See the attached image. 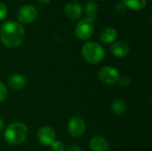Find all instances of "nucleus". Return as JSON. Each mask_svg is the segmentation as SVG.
<instances>
[{
  "label": "nucleus",
  "mask_w": 152,
  "mask_h": 151,
  "mask_svg": "<svg viewBox=\"0 0 152 151\" xmlns=\"http://www.w3.org/2000/svg\"><path fill=\"white\" fill-rule=\"evenodd\" d=\"M0 39L7 47H18L25 39V29L17 21H4L0 28Z\"/></svg>",
  "instance_id": "nucleus-1"
},
{
  "label": "nucleus",
  "mask_w": 152,
  "mask_h": 151,
  "mask_svg": "<svg viewBox=\"0 0 152 151\" xmlns=\"http://www.w3.org/2000/svg\"><path fill=\"white\" fill-rule=\"evenodd\" d=\"M28 135V127L21 123L10 125L4 132V140L11 145H19L22 143Z\"/></svg>",
  "instance_id": "nucleus-2"
},
{
  "label": "nucleus",
  "mask_w": 152,
  "mask_h": 151,
  "mask_svg": "<svg viewBox=\"0 0 152 151\" xmlns=\"http://www.w3.org/2000/svg\"><path fill=\"white\" fill-rule=\"evenodd\" d=\"M82 54L88 62L96 64L102 61L105 52L100 44L95 42H88L83 45Z\"/></svg>",
  "instance_id": "nucleus-3"
},
{
  "label": "nucleus",
  "mask_w": 152,
  "mask_h": 151,
  "mask_svg": "<svg viewBox=\"0 0 152 151\" xmlns=\"http://www.w3.org/2000/svg\"><path fill=\"white\" fill-rule=\"evenodd\" d=\"M94 30V21L88 18H84L77 23L75 28V34L79 39L85 40L89 38L93 35Z\"/></svg>",
  "instance_id": "nucleus-4"
},
{
  "label": "nucleus",
  "mask_w": 152,
  "mask_h": 151,
  "mask_svg": "<svg viewBox=\"0 0 152 151\" xmlns=\"http://www.w3.org/2000/svg\"><path fill=\"white\" fill-rule=\"evenodd\" d=\"M37 15V9L31 4H25L21 6L17 12V19L20 23L28 24L32 22Z\"/></svg>",
  "instance_id": "nucleus-5"
},
{
  "label": "nucleus",
  "mask_w": 152,
  "mask_h": 151,
  "mask_svg": "<svg viewBox=\"0 0 152 151\" xmlns=\"http://www.w3.org/2000/svg\"><path fill=\"white\" fill-rule=\"evenodd\" d=\"M99 77L103 83L108 85H113L118 82L120 76L117 69L110 66H105L99 70Z\"/></svg>",
  "instance_id": "nucleus-6"
},
{
  "label": "nucleus",
  "mask_w": 152,
  "mask_h": 151,
  "mask_svg": "<svg viewBox=\"0 0 152 151\" xmlns=\"http://www.w3.org/2000/svg\"><path fill=\"white\" fill-rule=\"evenodd\" d=\"M86 129V124L85 121L79 117H72L69 124H68V130L69 134L74 138L80 137Z\"/></svg>",
  "instance_id": "nucleus-7"
},
{
  "label": "nucleus",
  "mask_w": 152,
  "mask_h": 151,
  "mask_svg": "<svg viewBox=\"0 0 152 151\" xmlns=\"http://www.w3.org/2000/svg\"><path fill=\"white\" fill-rule=\"evenodd\" d=\"M37 138L41 144L49 146L52 145L55 141V133L49 126H43L38 130Z\"/></svg>",
  "instance_id": "nucleus-8"
},
{
  "label": "nucleus",
  "mask_w": 152,
  "mask_h": 151,
  "mask_svg": "<svg viewBox=\"0 0 152 151\" xmlns=\"http://www.w3.org/2000/svg\"><path fill=\"white\" fill-rule=\"evenodd\" d=\"M129 50H130L129 45L123 41H117L113 43L110 47V51L112 54L118 58L126 57L129 53Z\"/></svg>",
  "instance_id": "nucleus-9"
},
{
  "label": "nucleus",
  "mask_w": 152,
  "mask_h": 151,
  "mask_svg": "<svg viewBox=\"0 0 152 151\" xmlns=\"http://www.w3.org/2000/svg\"><path fill=\"white\" fill-rule=\"evenodd\" d=\"M64 12L69 18L75 20V19H78L82 15L83 9H82V6L78 3L70 2L65 5Z\"/></svg>",
  "instance_id": "nucleus-10"
},
{
  "label": "nucleus",
  "mask_w": 152,
  "mask_h": 151,
  "mask_svg": "<svg viewBox=\"0 0 152 151\" xmlns=\"http://www.w3.org/2000/svg\"><path fill=\"white\" fill-rule=\"evenodd\" d=\"M90 148L92 151H108L109 143L104 138L101 136H95L92 138L90 142Z\"/></svg>",
  "instance_id": "nucleus-11"
},
{
  "label": "nucleus",
  "mask_w": 152,
  "mask_h": 151,
  "mask_svg": "<svg viewBox=\"0 0 152 151\" xmlns=\"http://www.w3.org/2000/svg\"><path fill=\"white\" fill-rule=\"evenodd\" d=\"M8 84L12 89L20 90V89H23L26 86L27 79L24 76L20 74H14L9 77Z\"/></svg>",
  "instance_id": "nucleus-12"
},
{
  "label": "nucleus",
  "mask_w": 152,
  "mask_h": 151,
  "mask_svg": "<svg viewBox=\"0 0 152 151\" xmlns=\"http://www.w3.org/2000/svg\"><path fill=\"white\" fill-rule=\"evenodd\" d=\"M118 36V32L115 28H105L100 34V39L102 42L105 44H110L112 43L116 40Z\"/></svg>",
  "instance_id": "nucleus-13"
},
{
  "label": "nucleus",
  "mask_w": 152,
  "mask_h": 151,
  "mask_svg": "<svg viewBox=\"0 0 152 151\" xmlns=\"http://www.w3.org/2000/svg\"><path fill=\"white\" fill-rule=\"evenodd\" d=\"M112 111L117 116H122L125 114L127 109V104L124 99H117L111 105Z\"/></svg>",
  "instance_id": "nucleus-14"
},
{
  "label": "nucleus",
  "mask_w": 152,
  "mask_h": 151,
  "mask_svg": "<svg viewBox=\"0 0 152 151\" xmlns=\"http://www.w3.org/2000/svg\"><path fill=\"white\" fill-rule=\"evenodd\" d=\"M86 12L88 16L87 18L94 21V20H95L96 18V13L98 12V4L94 1L88 2L86 4Z\"/></svg>",
  "instance_id": "nucleus-15"
},
{
  "label": "nucleus",
  "mask_w": 152,
  "mask_h": 151,
  "mask_svg": "<svg viewBox=\"0 0 152 151\" xmlns=\"http://www.w3.org/2000/svg\"><path fill=\"white\" fill-rule=\"evenodd\" d=\"M123 3L126 7L134 10H142L146 6L147 0H123Z\"/></svg>",
  "instance_id": "nucleus-16"
},
{
  "label": "nucleus",
  "mask_w": 152,
  "mask_h": 151,
  "mask_svg": "<svg viewBox=\"0 0 152 151\" xmlns=\"http://www.w3.org/2000/svg\"><path fill=\"white\" fill-rule=\"evenodd\" d=\"M7 95H8V91L6 86L0 82V102L4 101L6 99Z\"/></svg>",
  "instance_id": "nucleus-17"
},
{
  "label": "nucleus",
  "mask_w": 152,
  "mask_h": 151,
  "mask_svg": "<svg viewBox=\"0 0 152 151\" xmlns=\"http://www.w3.org/2000/svg\"><path fill=\"white\" fill-rule=\"evenodd\" d=\"M53 151H64V144L60 141H54V142L51 145Z\"/></svg>",
  "instance_id": "nucleus-18"
},
{
  "label": "nucleus",
  "mask_w": 152,
  "mask_h": 151,
  "mask_svg": "<svg viewBox=\"0 0 152 151\" xmlns=\"http://www.w3.org/2000/svg\"><path fill=\"white\" fill-rule=\"evenodd\" d=\"M118 83L121 86H125V87H127L130 85L131 84V78L127 76H124L122 77H119L118 79Z\"/></svg>",
  "instance_id": "nucleus-19"
},
{
  "label": "nucleus",
  "mask_w": 152,
  "mask_h": 151,
  "mask_svg": "<svg viewBox=\"0 0 152 151\" xmlns=\"http://www.w3.org/2000/svg\"><path fill=\"white\" fill-rule=\"evenodd\" d=\"M6 16H7V7L4 3L0 2V20L5 19Z\"/></svg>",
  "instance_id": "nucleus-20"
},
{
  "label": "nucleus",
  "mask_w": 152,
  "mask_h": 151,
  "mask_svg": "<svg viewBox=\"0 0 152 151\" xmlns=\"http://www.w3.org/2000/svg\"><path fill=\"white\" fill-rule=\"evenodd\" d=\"M126 6L125 5L124 3H118V4H116V5H115V10H116V12H118V13H123V12H126Z\"/></svg>",
  "instance_id": "nucleus-21"
},
{
  "label": "nucleus",
  "mask_w": 152,
  "mask_h": 151,
  "mask_svg": "<svg viewBox=\"0 0 152 151\" xmlns=\"http://www.w3.org/2000/svg\"><path fill=\"white\" fill-rule=\"evenodd\" d=\"M67 151H82V150L76 145H71L70 147H69V149L67 150Z\"/></svg>",
  "instance_id": "nucleus-22"
},
{
  "label": "nucleus",
  "mask_w": 152,
  "mask_h": 151,
  "mask_svg": "<svg viewBox=\"0 0 152 151\" xmlns=\"http://www.w3.org/2000/svg\"><path fill=\"white\" fill-rule=\"evenodd\" d=\"M4 129V121L0 118V132Z\"/></svg>",
  "instance_id": "nucleus-23"
},
{
  "label": "nucleus",
  "mask_w": 152,
  "mask_h": 151,
  "mask_svg": "<svg viewBox=\"0 0 152 151\" xmlns=\"http://www.w3.org/2000/svg\"><path fill=\"white\" fill-rule=\"evenodd\" d=\"M39 2H41V3H46V2H49L50 0H38Z\"/></svg>",
  "instance_id": "nucleus-24"
}]
</instances>
